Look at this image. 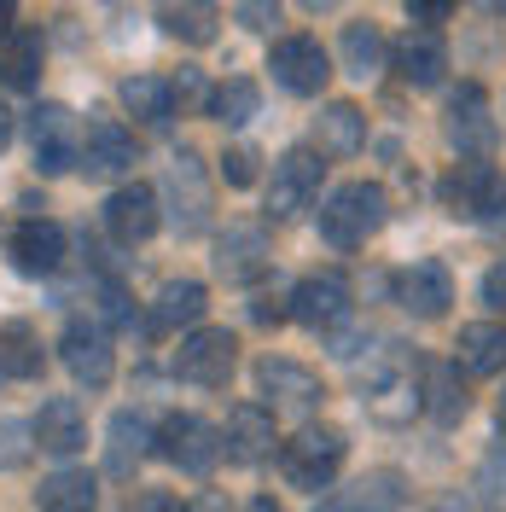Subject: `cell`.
I'll use <instances>...</instances> for the list:
<instances>
[{
  "label": "cell",
  "mask_w": 506,
  "mask_h": 512,
  "mask_svg": "<svg viewBox=\"0 0 506 512\" xmlns=\"http://www.w3.org/2000/svg\"><path fill=\"white\" fill-rule=\"evenodd\" d=\"M361 402L379 425H408L425 408V384H419V355L402 344H384V355L361 373Z\"/></svg>",
  "instance_id": "obj_1"
},
{
  "label": "cell",
  "mask_w": 506,
  "mask_h": 512,
  "mask_svg": "<svg viewBox=\"0 0 506 512\" xmlns=\"http://www.w3.org/2000/svg\"><path fill=\"white\" fill-rule=\"evenodd\" d=\"M384 222H390V198H384V187H373V181H344V187L320 204V239H326L332 251L367 245Z\"/></svg>",
  "instance_id": "obj_2"
},
{
  "label": "cell",
  "mask_w": 506,
  "mask_h": 512,
  "mask_svg": "<svg viewBox=\"0 0 506 512\" xmlns=\"http://www.w3.org/2000/svg\"><path fill=\"white\" fill-rule=\"evenodd\" d=\"M344 454H349V437L338 425H303L291 443H280V472L291 489H332V478L344 472Z\"/></svg>",
  "instance_id": "obj_3"
},
{
  "label": "cell",
  "mask_w": 506,
  "mask_h": 512,
  "mask_svg": "<svg viewBox=\"0 0 506 512\" xmlns=\"http://www.w3.org/2000/svg\"><path fill=\"white\" fill-rule=\"evenodd\" d=\"M437 198H443L448 216H460V222H489V216L506 210V175L495 169V163L466 158V163H454V169L443 175Z\"/></svg>",
  "instance_id": "obj_4"
},
{
  "label": "cell",
  "mask_w": 506,
  "mask_h": 512,
  "mask_svg": "<svg viewBox=\"0 0 506 512\" xmlns=\"http://www.w3.org/2000/svg\"><path fill=\"white\" fill-rule=\"evenodd\" d=\"M233 361H239V344H233V332L227 326H198L181 338V350H175V373L198 390H222L233 379Z\"/></svg>",
  "instance_id": "obj_5"
},
{
  "label": "cell",
  "mask_w": 506,
  "mask_h": 512,
  "mask_svg": "<svg viewBox=\"0 0 506 512\" xmlns=\"http://www.w3.org/2000/svg\"><path fill=\"white\" fill-rule=\"evenodd\" d=\"M158 454L169 460V466L204 478V472H216V460H222V431H216L210 419H198V414H169L158 425Z\"/></svg>",
  "instance_id": "obj_6"
},
{
  "label": "cell",
  "mask_w": 506,
  "mask_h": 512,
  "mask_svg": "<svg viewBox=\"0 0 506 512\" xmlns=\"http://www.w3.org/2000/svg\"><path fill=\"white\" fill-rule=\"evenodd\" d=\"M320 175H326V163L320 152L309 146H291L280 163H274V181H268V216L285 222V216H297V210H309L320 192Z\"/></svg>",
  "instance_id": "obj_7"
},
{
  "label": "cell",
  "mask_w": 506,
  "mask_h": 512,
  "mask_svg": "<svg viewBox=\"0 0 506 512\" xmlns=\"http://www.w3.org/2000/svg\"><path fill=\"white\" fill-rule=\"evenodd\" d=\"M59 355L70 367V379L88 384V390H105L111 373H117V355H111V332L99 320H70L59 338Z\"/></svg>",
  "instance_id": "obj_8"
},
{
  "label": "cell",
  "mask_w": 506,
  "mask_h": 512,
  "mask_svg": "<svg viewBox=\"0 0 506 512\" xmlns=\"http://www.w3.org/2000/svg\"><path fill=\"white\" fill-rule=\"evenodd\" d=\"M268 70H274V82H280L285 94L315 99L326 88V76H332V59H326V47H320L315 35H285V41H274Z\"/></svg>",
  "instance_id": "obj_9"
},
{
  "label": "cell",
  "mask_w": 506,
  "mask_h": 512,
  "mask_svg": "<svg viewBox=\"0 0 506 512\" xmlns=\"http://www.w3.org/2000/svg\"><path fill=\"white\" fill-rule=\"evenodd\" d=\"M256 390L280 408V414H309L326 402V384L320 373H309L303 361H285V355H268V361H256Z\"/></svg>",
  "instance_id": "obj_10"
},
{
  "label": "cell",
  "mask_w": 506,
  "mask_h": 512,
  "mask_svg": "<svg viewBox=\"0 0 506 512\" xmlns=\"http://www.w3.org/2000/svg\"><path fill=\"white\" fill-rule=\"evenodd\" d=\"M76 169L88 181H117L134 169V134H128L117 117H94L82 128V146H76Z\"/></svg>",
  "instance_id": "obj_11"
},
{
  "label": "cell",
  "mask_w": 506,
  "mask_h": 512,
  "mask_svg": "<svg viewBox=\"0 0 506 512\" xmlns=\"http://www.w3.org/2000/svg\"><path fill=\"white\" fill-rule=\"evenodd\" d=\"M30 146H35V169H41V175H64V169H76V146H82V134H76V117L64 111L59 99H47V105H35L30 111Z\"/></svg>",
  "instance_id": "obj_12"
},
{
  "label": "cell",
  "mask_w": 506,
  "mask_h": 512,
  "mask_svg": "<svg viewBox=\"0 0 506 512\" xmlns=\"http://www.w3.org/2000/svg\"><path fill=\"white\" fill-rule=\"evenodd\" d=\"M396 303H402L413 320H443L448 303H454V280H448V268L437 262V256L408 262V268L396 274Z\"/></svg>",
  "instance_id": "obj_13"
},
{
  "label": "cell",
  "mask_w": 506,
  "mask_h": 512,
  "mask_svg": "<svg viewBox=\"0 0 506 512\" xmlns=\"http://www.w3.org/2000/svg\"><path fill=\"white\" fill-rule=\"evenodd\" d=\"M344 315H349V274L320 268L309 280H297V291H291V320H303L315 332H332Z\"/></svg>",
  "instance_id": "obj_14"
},
{
  "label": "cell",
  "mask_w": 506,
  "mask_h": 512,
  "mask_svg": "<svg viewBox=\"0 0 506 512\" xmlns=\"http://www.w3.org/2000/svg\"><path fill=\"white\" fill-rule=\"evenodd\" d=\"M163 222V198L152 187H117L105 198V233L117 239V245H146Z\"/></svg>",
  "instance_id": "obj_15"
},
{
  "label": "cell",
  "mask_w": 506,
  "mask_h": 512,
  "mask_svg": "<svg viewBox=\"0 0 506 512\" xmlns=\"http://www.w3.org/2000/svg\"><path fill=\"white\" fill-rule=\"evenodd\" d=\"M408 501H413V489L402 472H367L349 489H332L315 512H408Z\"/></svg>",
  "instance_id": "obj_16"
},
{
  "label": "cell",
  "mask_w": 506,
  "mask_h": 512,
  "mask_svg": "<svg viewBox=\"0 0 506 512\" xmlns=\"http://www.w3.org/2000/svg\"><path fill=\"white\" fill-rule=\"evenodd\" d=\"M268 262H274V245H268L262 227H227L222 239H216V274H222L227 286H251V280H262Z\"/></svg>",
  "instance_id": "obj_17"
},
{
  "label": "cell",
  "mask_w": 506,
  "mask_h": 512,
  "mask_svg": "<svg viewBox=\"0 0 506 512\" xmlns=\"http://www.w3.org/2000/svg\"><path fill=\"white\" fill-rule=\"evenodd\" d=\"M495 117H489V94L477 88V82H460V94L448 99V140L460 146V152H472L483 158L489 146H495Z\"/></svg>",
  "instance_id": "obj_18"
},
{
  "label": "cell",
  "mask_w": 506,
  "mask_h": 512,
  "mask_svg": "<svg viewBox=\"0 0 506 512\" xmlns=\"http://www.w3.org/2000/svg\"><path fill=\"white\" fill-rule=\"evenodd\" d=\"M274 414L268 408H256V402H239L233 414H227V431H222V454L233 466H256V460H268L274 454Z\"/></svg>",
  "instance_id": "obj_19"
},
{
  "label": "cell",
  "mask_w": 506,
  "mask_h": 512,
  "mask_svg": "<svg viewBox=\"0 0 506 512\" xmlns=\"http://www.w3.org/2000/svg\"><path fill=\"white\" fill-rule=\"evenodd\" d=\"M163 192H169V216H175V227L181 233H198V227L210 222V187H204V169H198V158L192 152H181V158L169 163V175H163Z\"/></svg>",
  "instance_id": "obj_20"
},
{
  "label": "cell",
  "mask_w": 506,
  "mask_h": 512,
  "mask_svg": "<svg viewBox=\"0 0 506 512\" xmlns=\"http://www.w3.org/2000/svg\"><path fill=\"white\" fill-rule=\"evenodd\" d=\"M443 70H448V47L437 30H408L396 41V76L408 82V88H443Z\"/></svg>",
  "instance_id": "obj_21"
},
{
  "label": "cell",
  "mask_w": 506,
  "mask_h": 512,
  "mask_svg": "<svg viewBox=\"0 0 506 512\" xmlns=\"http://www.w3.org/2000/svg\"><path fill=\"white\" fill-rule=\"evenodd\" d=\"M64 262V227L59 222H24L12 233V268L18 274H30V280H47V274H59Z\"/></svg>",
  "instance_id": "obj_22"
},
{
  "label": "cell",
  "mask_w": 506,
  "mask_h": 512,
  "mask_svg": "<svg viewBox=\"0 0 506 512\" xmlns=\"http://www.w3.org/2000/svg\"><path fill=\"white\" fill-rule=\"evenodd\" d=\"M35 443L47 448V454H82L88 448V419L76 408V396H53V402H41V414H35Z\"/></svg>",
  "instance_id": "obj_23"
},
{
  "label": "cell",
  "mask_w": 506,
  "mask_h": 512,
  "mask_svg": "<svg viewBox=\"0 0 506 512\" xmlns=\"http://www.w3.org/2000/svg\"><path fill=\"white\" fill-rule=\"evenodd\" d=\"M105 437H111V443H105V472H111V478H134V466H140V460L152 454V443H158V431L146 425V414H128V408L111 414Z\"/></svg>",
  "instance_id": "obj_24"
},
{
  "label": "cell",
  "mask_w": 506,
  "mask_h": 512,
  "mask_svg": "<svg viewBox=\"0 0 506 512\" xmlns=\"http://www.w3.org/2000/svg\"><path fill=\"white\" fill-rule=\"evenodd\" d=\"M454 361H460V373H472V379H495V373H506V326H495V320H472V326H460Z\"/></svg>",
  "instance_id": "obj_25"
},
{
  "label": "cell",
  "mask_w": 506,
  "mask_h": 512,
  "mask_svg": "<svg viewBox=\"0 0 506 512\" xmlns=\"http://www.w3.org/2000/svg\"><path fill=\"white\" fill-rule=\"evenodd\" d=\"M158 24H163V35H175V41H187V47H210L222 12H216V0H163Z\"/></svg>",
  "instance_id": "obj_26"
},
{
  "label": "cell",
  "mask_w": 506,
  "mask_h": 512,
  "mask_svg": "<svg viewBox=\"0 0 506 512\" xmlns=\"http://www.w3.org/2000/svg\"><path fill=\"white\" fill-rule=\"evenodd\" d=\"M210 309V291L198 280H169L152 303V332H181V326H198Z\"/></svg>",
  "instance_id": "obj_27"
},
{
  "label": "cell",
  "mask_w": 506,
  "mask_h": 512,
  "mask_svg": "<svg viewBox=\"0 0 506 512\" xmlns=\"http://www.w3.org/2000/svg\"><path fill=\"white\" fill-rule=\"evenodd\" d=\"M315 134H320V152H332V158H355V152L367 146V117H361L349 99H332V105L315 117Z\"/></svg>",
  "instance_id": "obj_28"
},
{
  "label": "cell",
  "mask_w": 506,
  "mask_h": 512,
  "mask_svg": "<svg viewBox=\"0 0 506 512\" xmlns=\"http://www.w3.org/2000/svg\"><path fill=\"white\" fill-rule=\"evenodd\" d=\"M47 367V350L24 320H0V379H35Z\"/></svg>",
  "instance_id": "obj_29"
},
{
  "label": "cell",
  "mask_w": 506,
  "mask_h": 512,
  "mask_svg": "<svg viewBox=\"0 0 506 512\" xmlns=\"http://www.w3.org/2000/svg\"><path fill=\"white\" fill-rule=\"evenodd\" d=\"M35 512H99V483L88 472H53L35 489Z\"/></svg>",
  "instance_id": "obj_30"
},
{
  "label": "cell",
  "mask_w": 506,
  "mask_h": 512,
  "mask_svg": "<svg viewBox=\"0 0 506 512\" xmlns=\"http://www.w3.org/2000/svg\"><path fill=\"white\" fill-rule=\"evenodd\" d=\"M344 70L355 76V82H367V76H379L384 59H390V47H384L379 24H344Z\"/></svg>",
  "instance_id": "obj_31"
},
{
  "label": "cell",
  "mask_w": 506,
  "mask_h": 512,
  "mask_svg": "<svg viewBox=\"0 0 506 512\" xmlns=\"http://www.w3.org/2000/svg\"><path fill=\"white\" fill-rule=\"evenodd\" d=\"M117 94H123L128 117H140V123H169V111H175V88L163 76H128Z\"/></svg>",
  "instance_id": "obj_32"
},
{
  "label": "cell",
  "mask_w": 506,
  "mask_h": 512,
  "mask_svg": "<svg viewBox=\"0 0 506 512\" xmlns=\"http://www.w3.org/2000/svg\"><path fill=\"white\" fill-rule=\"evenodd\" d=\"M425 408H431V419H437V425L466 419L472 396H466V384H460V361H454V367H431V379H425Z\"/></svg>",
  "instance_id": "obj_33"
},
{
  "label": "cell",
  "mask_w": 506,
  "mask_h": 512,
  "mask_svg": "<svg viewBox=\"0 0 506 512\" xmlns=\"http://www.w3.org/2000/svg\"><path fill=\"white\" fill-rule=\"evenodd\" d=\"M0 82L18 94L41 82V35H6L0 41Z\"/></svg>",
  "instance_id": "obj_34"
},
{
  "label": "cell",
  "mask_w": 506,
  "mask_h": 512,
  "mask_svg": "<svg viewBox=\"0 0 506 512\" xmlns=\"http://www.w3.org/2000/svg\"><path fill=\"white\" fill-rule=\"evenodd\" d=\"M256 111H262V94H256V82H245V76H233V82H222L210 94V117L222 128H245Z\"/></svg>",
  "instance_id": "obj_35"
},
{
  "label": "cell",
  "mask_w": 506,
  "mask_h": 512,
  "mask_svg": "<svg viewBox=\"0 0 506 512\" xmlns=\"http://www.w3.org/2000/svg\"><path fill=\"white\" fill-rule=\"evenodd\" d=\"M35 425L30 419H0V472H24L35 454Z\"/></svg>",
  "instance_id": "obj_36"
},
{
  "label": "cell",
  "mask_w": 506,
  "mask_h": 512,
  "mask_svg": "<svg viewBox=\"0 0 506 512\" xmlns=\"http://www.w3.org/2000/svg\"><path fill=\"white\" fill-rule=\"evenodd\" d=\"M477 501H506V443H495L483 454V466H477Z\"/></svg>",
  "instance_id": "obj_37"
},
{
  "label": "cell",
  "mask_w": 506,
  "mask_h": 512,
  "mask_svg": "<svg viewBox=\"0 0 506 512\" xmlns=\"http://www.w3.org/2000/svg\"><path fill=\"white\" fill-rule=\"evenodd\" d=\"M239 24L251 35H268L280 24V0H239Z\"/></svg>",
  "instance_id": "obj_38"
},
{
  "label": "cell",
  "mask_w": 506,
  "mask_h": 512,
  "mask_svg": "<svg viewBox=\"0 0 506 512\" xmlns=\"http://www.w3.org/2000/svg\"><path fill=\"white\" fill-rule=\"evenodd\" d=\"M222 181H227V187H251V181H256V152H251V146L222 152Z\"/></svg>",
  "instance_id": "obj_39"
},
{
  "label": "cell",
  "mask_w": 506,
  "mask_h": 512,
  "mask_svg": "<svg viewBox=\"0 0 506 512\" xmlns=\"http://www.w3.org/2000/svg\"><path fill=\"white\" fill-rule=\"evenodd\" d=\"M402 6H408V18L419 30H437V24H448V12H454L460 0H402Z\"/></svg>",
  "instance_id": "obj_40"
},
{
  "label": "cell",
  "mask_w": 506,
  "mask_h": 512,
  "mask_svg": "<svg viewBox=\"0 0 506 512\" xmlns=\"http://www.w3.org/2000/svg\"><path fill=\"white\" fill-rule=\"evenodd\" d=\"M134 512H192V501H181V495H169V489H140V501H134Z\"/></svg>",
  "instance_id": "obj_41"
},
{
  "label": "cell",
  "mask_w": 506,
  "mask_h": 512,
  "mask_svg": "<svg viewBox=\"0 0 506 512\" xmlns=\"http://www.w3.org/2000/svg\"><path fill=\"white\" fill-rule=\"evenodd\" d=\"M251 320H262V326H280V320H291V297H256L251 303Z\"/></svg>",
  "instance_id": "obj_42"
},
{
  "label": "cell",
  "mask_w": 506,
  "mask_h": 512,
  "mask_svg": "<svg viewBox=\"0 0 506 512\" xmlns=\"http://www.w3.org/2000/svg\"><path fill=\"white\" fill-rule=\"evenodd\" d=\"M483 303H489V309H506V262H495V268L483 274Z\"/></svg>",
  "instance_id": "obj_43"
},
{
  "label": "cell",
  "mask_w": 506,
  "mask_h": 512,
  "mask_svg": "<svg viewBox=\"0 0 506 512\" xmlns=\"http://www.w3.org/2000/svg\"><path fill=\"white\" fill-rule=\"evenodd\" d=\"M192 512H227V501H222V495H216V489H204V495L192 501Z\"/></svg>",
  "instance_id": "obj_44"
},
{
  "label": "cell",
  "mask_w": 506,
  "mask_h": 512,
  "mask_svg": "<svg viewBox=\"0 0 506 512\" xmlns=\"http://www.w3.org/2000/svg\"><path fill=\"white\" fill-rule=\"evenodd\" d=\"M12 12H18V0H0V41L12 35Z\"/></svg>",
  "instance_id": "obj_45"
},
{
  "label": "cell",
  "mask_w": 506,
  "mask_h": 512,
  "mask_svg": "<svg viewBox=\"0 0 506 512\" xmlns=\"http://www.w3.org/2000/svg\"><path fill=\"white\" fill-rule=\"evenodd\" d=\"M6 146H12V111L0 105V152H6Z\"/></svg>",
  "instance_id": "obj_46"
},
{
  "label": "cell",
  "mask_w": 506,
  "mask_h": 512,
  "mask_svg": "<svg viewBox=\"0 0 506 512\" xmlns=\"http://www.w3.org/2000/svg\"><path fill=\"white\" fill-rule=\"evenodd\" d=\"M245 512H285V507H280V501H268V495H256V501H251Z\"/></svg>",
  "instance_id": "obj_47"
},
{
  "label": "cell",
  "mask_w": 506,
  "mask_h": 512,
  "mask_svg": "<svg viewBox=\"0 0 506 512\" xmlns=\"http://www.w3.org/2000/svg\"><path fill=\"white\" fill-rule=\"evenodd\" d=\"M297 6H303V12H332L338 0H297Z\"/></svg>",
  "instance_id": "obj_48"
},
{
  "label": "cell",
  "mask_w": 506,
  "mask_h": 512,
  "mask_svg": "<svg viewBox=\"0 0 506 512\" xmlns=\"http://www.w3.org/2000/svg\"><path fill=\"white\" fill-rule=\"evenodd\" d=\"M483 12H495V18H506V0H483Z\"/></svg>",
  "instance_id": "obj_49"
},
{
  "label": "cell",
  "mask_w": 506,
  "mask_h": 512,
  "mask_svg": "<svg viewBox=\"0 0 506 512\" xmlns=\"http://www.w3.org/2000/svg\"><path fill=\"white\" fill-rule=\"evenodd\" d=\"M501 414H506V396H501Z\"/></svg>",
  "instance_id": "obj_50"
}]
</instances>
